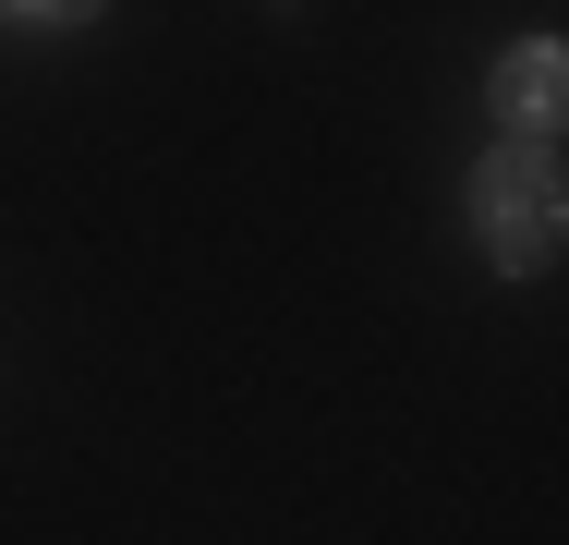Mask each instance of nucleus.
Wrapping results in <instances>:
<instances>
[{"label":"nucleus","instance_id":"3","mask_svg":"<svg viewBox=\"0 0 569 545\" xmlns=\"http://www.w3.org/2000/svg\"><path fill=\"white\" fill-rule=\"evenodd\" d=\"M98 12H110V0H0V24H12V37H86Z\"/></svg>","mask_w":569,"mask_h":545},{"label":"nucleus","instance_id":"2","mask_svg":"<svg viewBox=\"0 0 569 545\" xmlns=\"http://www.w3.org/2000/svg\"><path fill=\"white\" fill-rule=\"evenodd\" d=\"M558 109H569V37L533 24V37H509L485 61V121H497V146H546L558 158Z\"/></svg>","mask_w":569,"mask_h":545},{"label":"nucleus","instance_id":"1","mask_svg":"<svg viewBox=\"0 0 569 545\" xmlns=\"http://www.w3.org/2000/svg\"><path fill=\"white\" fill-rule=\"evenodd\" d=\"M460 218H472V242H485L497 279H546L558 242H569L558 158H546V146H485V158L460 170Z\"/></svg>","mask_w":569,"mask_h":545}]
</instances>
